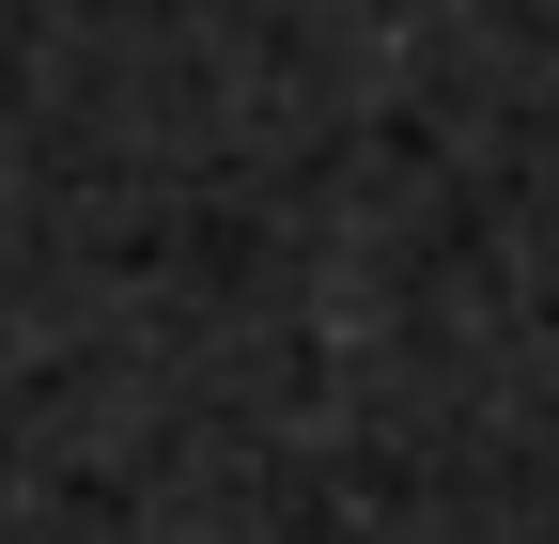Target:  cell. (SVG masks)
I'll return each instance as SVG.
<instances>
[]
</instances>
